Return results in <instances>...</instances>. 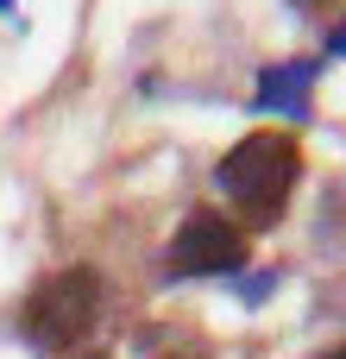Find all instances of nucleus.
I'll use <instances>...</instances> for the list:
<instances>
[{
  "label": "nucleus",
  "mask_w": 346,
  "mask_h": 359,
  "mask_svg": "<svg viewBox=\"0 0 346 359\" xmlns=\"http://www.w3.org/2000/svg\"><path fill=\"white\" fill-rule=\"evenodd\" d=\"M113 316V290L101 271L88 265H63L50 278H38L19 303V334L38 347L44 359H63V353H88L101 347V328Z\"/></svg>",
  "instance_id": "1"
},
{
  "label": "nucleus",
  "mask_w": 346,
  "mask_h": 359,
  "mask_svg": "<svg viewBox=\"0 0 346 359\" xmlns=\"http://www.w3.org/2000/svg\"><path fill=\"white\" fill-rule=\"evenodd\" d=\"M296 177H303V145L290 133H246L214 164V189L240 208L246 227H277Z\"/></svg>",
  "instance_id": "2"
},
{
  "label": "nucleus",
  "mask_w": 346,
  "mask_h": 359,
  "mask_svg": "<svg viewBox=\"0 0 346 359\" xmlns=\"http://www.w3.org/2000/svg\"><path fill=\"white\" fill-rule=\"evenodd\" d=\"M246 271V227L221 208H189L164 246V278H240Z\"/></svg>",
  "instance_id": "3"
},
{
  "label": "nucleus",
  "mask_w": 346,
  "mask_h": 359,
  "mask_svg": "<svg viewBox=\"0 0 346 359\" xmlns=\"http://www.w3.org/2000/svg\"><path fill=\"white\" fill-rule=\"evenodd\" d=\"M321 76V57H290V63H265L252 107L258 114H284V120H309V88Z\"/></svg>",
  "instance_id": "4"
},
{
  "label": "nucleus",
  "mask_w": 346,
  "mask_h": 359,
  "mask_svg": "<svg viewBox=\"0 0 346 359\" xmlns=\"http://www.w3.org/2000/svg\"><path fill=\"white\" fill-rule=\"evenodd\" d=\"M271 290H277V271H258V278L240 271V297H246V303H258V297H271Z\"/></svg>",
  "instance_id": "6"
},
{
  "label": "nucleus",
  "mask_w": 346,
  "mask_h": 359,
  "mask_svg": "<svg viewBox=\"0 0 346 359\" xmlns=\"http://www.w3.org/2000/svg\"><path fill=\"white\" fill-rule=\"evenodd\" d=\"M328 57H346V25H334V32H328Z\"/></svg>",
  "instance_id": "7"
},
{
  "label": "nucleus",
  "mask_w": 346,
  "mask_h": 359,
  "mask_svg": "<svg viewBox=\"0 0 346 359\" xmlns=\"http://www.w3.org/2000/svg\"><path fill=\"white\" fill-rule=\"evenodd\" d=\"M63 359H113L107 347H88V353H63Z\"/></svg>",
  "instance_id": "8"
},
{
  "label": "nucleus",
  "mask_w": 346,
  "mask_h": 359,
  "mask_svg": "<svg viewBox=\"0 0 346 359\" xmlns=\"http://www.w3.org/2000/svg\"><path fill=\"white\" fill-rule=\"evenodd\" d=\"M321 359H346V347H334V353H321Z\"/></svg>",
  "instance_id": "9"
},
{
  "label": "nucleus",
  "mask_w": 346,
  "mask_h": 359,
  "mask_svg": "<svg viewBox=\"0 0 346 359\" xmlns=\"http://www.w3.org/2000/svg\"><path fill=\"white\" fill-rule=\"evenodd\" d=\"M145 359H214V347L202 334H189V328H158L145 341Z\"/></svg>",
  "instance_id": "5"
}]
</instances>
